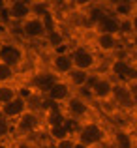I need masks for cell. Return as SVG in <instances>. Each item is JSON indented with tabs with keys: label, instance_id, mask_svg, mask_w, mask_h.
I'll return each instance as SVG.
<instances>
[{
	"label": "cell",
	"instance_id": "1",
	"mask_svg": "<svg viewBox=\"0 0 137 148\" xmlns=\"http://www.w3.org/2000/svg\"><path fill=\"white\" fill-rule=\"evenodd\" d=\"M73 137L81 148H98L107 141V130L98 120L88 118L77 126Z\"/></svg>",
	"mask_w": 137,
	"mask_h": 148
},
{
	"label": "cell",
	"instance_id": "2",
	"mask_svg": "<svg viewBox=\"0 0 137 148\" xmlns=\"http://www.w3.org/2000/svg\"><path fill=\"white\" fill-rule=\"evenodd\" d=\"M115 84H116V81L109 73H92L87 90H88V94H90V98L94 101L105 105L107 101H113Z\"/></svg>",
	"mask_w": 137,
	"mask_h": 148
},
{
	"label": "cell",
	"instance_id": "3",
	"mask_svg": "<svg viewBox=\"0 0 137 148\" xmlns=\"http://www.w3.org/2000/svg\"><path fill=\"white\" fill-rule=\"evenodd\" d=\"M41 127H43V120H41L40 109H32L30 107L25 114H21L13 122V135H19V137H30V135L38 133Z\"/></svg>",
	"mask_w": 137,
	"mask_h": 148
},
{
	"label": "cell",
	"instance_id": "4",
	"mask_svg": "<svg viewBox=\"0 0 137 148\" xmlns=\"http://www.w3.org/2000/svg\"><path fill=\"white\" fill-rule=\"evenodd\" d=\"M70 54H72V60H73V68L83 69V71H88V73H94V69L98 68V54L90 45L79 43L70 49Z\"/></svg>",
	"mask_w": 137,
	"mask_h": 148
},
{
	"label": "cell",
	"instance_id": "5",
	"mask_svg": "<svg viewBox=\"0 0 137 148\" xmlns=\"http://www.w3.org/2000/svg\"><path fill=\"white\" fill-rule=\"evenodd\" d=\"M62 109H64L68 120H72V122H75V124H81V122H85V120H88L90 118V111H92L88 99L83 98L81 94H73L72 98L62 105Z\"/></svg>",
	"mask_w": 137,
	"mask_h": 148
},
{
	"label": "cell",
	"instance_id": "6",
	"mask_svg": "<svg viewBox=\"0 0 137 148\" xmlns=\"http://www.w3.org/2000/svg\"><path fill=\"white\" fill-rule=\"evenodd\" d=\"M0 62L11 66L13 69H19L25 64V49L13 40L0 41Z\"/></svg>",
	"mask_w": 137,
	"mask_h": 148
},
{
	"label": "cell",
	"instance_id": "7",
	"mask_svg": "<svg viewBox=\"0 0 137 148\" xmlns=\"http://www.w3.org/2000/svg\"><path fill=\"white\" fill-rule=\"evenodd\" d=\"M47 32H49V28H47L45 19L36 17V15H32V17H28L26 21L19 23V34L28 41L45 40Z\"/></svg>",
	"mask_w": 137,
	"mask_h": 148
},
{
	"label": "cell",
	"instance_id": "8",
	"mask_svg": "<svg viewBox=\"0 0 137 148\" xmlns=\"http://www.w3.org/2000/svg\"><path fill=\"white\" fill-rule=\"evenodd\" d=\"M94 34H113V36H122V19L115 15L111 10H105V13L100 17L96 26L92 28Z\"/></svg>",
	"mask_w": 137,
	"mask_h": 148
},
{
	"label": "cell",
	"instance_id": "9",
	"mask_svg": "<svg viewBox=\"0 0 137 148\" xmlns=\"http://www.w3.org/2000/svg\"><path fill=\"white\" fill-rule=\"evenodd\" d=\"M49 66V71L53 75H56L58 79H64V77L70 75V71L73 69V60L70 51H64V53H53V56L47 62Z\"/></svg>",
	"mask_w": 137,
	"mask_h": 148
},
{
	"label": "cell",
	"instance_id": "10",
	"mask_svg": "<svg viewBox=\"0 0 137 148\" xmlns=\"http://www.w3.org/2000/svg\"><path fill=\"white\" fill-rule=\"evenodd\" d=\"M92 49H96L101 54H116V51L122 47V36H113V34H94Z\"/></svg>",
	"mask_w": 137,
	"mask_h": 148
},
{
	"label": "cell",
	"instance_id": "11",
	"mask_svg": "<svg viewBox=\"0 0 137 148\" xmlns=\"http://www.w3.org/2000/svg\"><path fill=\"white\" fill-rule=\"evenodd\" d=\"M28 109H30V98H26V96L21 94L19 98H15L13 101H11V103H8L6 107L0 109V116L13 124L15 120H17L21 114H25Z\"/></svg>",
	"mask_w": 137,
	"mask_h": 148
},
{
	"label": "cell",
	"instance_id": "12",
	"mask_svg": "<svg viewBox=\"0 0 137 148\" xmlns=\"http://www.w3.org/2000/svg\"><path fill=\"white\" fill-rule=\"evenodd\" d=\"M113 103L120 109V111H134V101H131V86L124 81H118L115 84V92H113Z\"/></svg>",
	"mask_w": 137,
	"mask_h": 148
},
{
	"label": "cell",
	"instance_id": "13",
	"mask_svg": "<svg viewBox=\"0 0 137 148\" xmlns=\"http://www.w3.org/2000/svg\"><path fill=\"white\" fill-rule=\"evenodd\" d=\"M73 96V92H72V88L68 86V83H66L64 79H58L56 83L53 84V86L47 90V94L43 96L45 99H49L51 103H54V105H64L66 101H68L70 98Z\"/></svg>",
	"mask_w": 137,
	"mask_h": 148
},
{
	"label": "cell",
	"instance_id": "14",
	"mask_svg": "<svg viewBox=\"0 0 137 148\" xmlns=\"http://www.w3.org/2000/svg\"><path fill=\"white\" fill-rule=\"evenodd\" d=\"M137 145L135 133L128 127H115L109 137V146L111 148H134Z\"/></svg>",
	"mask_w": 137,
	"mask_h": 148
},
{
	"label": "cell",
	"instance_id": "15",
	"mask_svg": "<svg viewBox=\"0 0 137 148\" xmlns=\"http://www.w3.org/2000/svg\"><path fill=\"white\" fill-rule=\"evenodd\" d=\"M90 77H92V73L73 68L72 71H70V75L64 77V81L68 83V86L72 88L73 94H79L81 90H85V88L88 86V83H90Z\"/></svg>",
	"mask_w": 137,
	"mask_h": 148
},
{
	"label": "cell",
	"instance_id": "16",
	"mask_svg": "<svg viewBox=\"0 0 137 148\" xmlns=\"http://www.w3.org/2000/svg\"><path fill=\"white\" fill-rule=\"evenodd\" d=\"M56 81H58V77L53 75V73L47 69V71H41V73H36V75H32V79H30V86H32L40 96H45L47 90H49V88L53 86Z\"/></svg>",
	"mask_w": 137,
	"mask_h": 148
},
{
	"label": "cell",
	"instance_id": "17",
	"mask_svg": "<svg viewBox=\"0 0 137 148\" xmlns=\"http://www.w3.org/2000/svg\"><path fill=\"white\" fill-rule=\"evenodd\" d=\"M45 133H47V137H49L51 141H53V145H54V143L64 141V139L73 137V131L70 130L68 120H66V124H60V126H51V127H47Z\"/></svg>",
	"mask_w": 137,
	"mask_h": 148
},
{
	"label": "cell",
	"instance_id": "18",
	"mask_svg": "<svg viewBox=\"0 0 137 148\" xmlns=\"http://www.w3.org/2000/svg\"><path fill=\"white\" fill-rule=\"evenodd\" d=\"M21 96V88L15 83H8V84H0V109L6 107L8 103H11L15 98Z\"/></svg>",
	"mask_w": 137,
	"mask_h": 148
},
{
	"label": "cell",
	"instance_id": "19",
	"mask_svg": "<svg viewBox=\"0 0 137 148\" xmlns=\"http://www.w3.org/2000/svg\"><path fill=\"white\" fill-rule=\"evenodd\" d=\"M130 34V36H135L137 34V2H134V10L128 15L126 19H122V38L124 34Z\"/></svg>",
	"mask_w": 137,
	"mask_h": 148
},
{
	"label": "cell",
	"instance_id": "20",
	"mask_svg": "<svg viewBox=\"0 0 137 148\" xmlns=\"http://www.w3.org/2000/svg\"><path fill=\"white\" fill-rule=\"evenodd\" d=\"M15 79H17V69H13L11 66L0 62V84L15 83Z\"/></svg>",
	"mask_w": 137,
	"mask_h": 148
},
{
	"label": "cell",
	"instance_id": "21",
	"mask_svg": "<svg viewBox=\"0 0 137 148\" xmlns=\"http://www.w3.org/2000/svg\"><path fill=\"white\" fill-rule=\"evenodd\" d=\"M10 137H13V124L0 116V141H8Z\"/></svg>",
	"mask_w": 137,
	"mask_h": 148
},
{
	"label": "cell",
	"instance_id": "22",
	"mask_svg": "<svg viewBox=\"0 0 137 148\" xmlns=\"http://www.w3.org/2000/svg\"><path fill=\"white\" fill-rule=\"evenodd\" d=\"M54 148H81V146L77 145L75 137H70V139H64L60 143H54Z\"/></svg>",
	"mask_w": 137,
	"mask_h": 148
},
{
	"label": "cell",
	"instance_id": "23",
	"mask_svg": "<svg viewBox=\"0 0 137 148\" xmlns=\"http://www.w3.org/2000/svg\"><path fill=\"white\" fill-rule=\"evenodd\" d=\"M11 148H36V146H34L28 139H21V141H17V143H11Z\"/></svg>",
	"mask_w": 137,
	"mask_h": 148
},
{
	"label": "cell",
	"instance_id": "24",
	"mask_svg": "<svg viewBox=\"0 0 137 148\" xmlns=\"http://www.w3.org/2000/svg\"><path fill=\"white\" fill-rule=\"evenodd\" d=\"M131 101H134V111H137V84L131 86Z\"/></svg>",
	"mask_w": 137,
	"mask_h": 148
},
{
	"label": "cell",
	"instance_id": "25",
	"mask_svg": "<svg viewBox=\"0 0 137 148\" xmlns=\"http://www.w3.org/2000/svg\"><path fill=\"white\" fill-rule=\"evenodd\" d=\"M0 148H11V143H8V141H0Z\"/></svg>",
	"mask_w": 137,
	"mask_h": 148
},
{
	"label": "cell",
	"instance_id": "26",
	"mask_svg": "<svg viewBox=\"0 0 137 148\" xmlns=\"http://www.w3.org/2000/svg\"><path fill=\"white\" fill-rule=\"evenodd\" d=\"M105 148H111V146H105Z\"/></svg>",
	"mask_w": 137,
	"mask_h": 148
},
{
	"label": "cell",
	"instance_id": "27",
	"mask_svg": "<svg viewBox=\"0 0 137 148\" xmlns=\"http://www.w3.org/2000/svg\"><path fill=\"white\" fill-rule=\"evenodd\" d=\"M134 148H137V145H135V146H134Z\"/></svg>",
	"mask_w": 137,
	"mask_h": 148
}]
</instances>
